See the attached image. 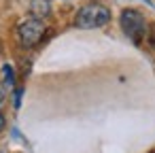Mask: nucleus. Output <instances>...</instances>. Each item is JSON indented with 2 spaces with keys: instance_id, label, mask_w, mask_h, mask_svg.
Here are the masks:
<instances>
[{
  "instance_id": "1",
  "label": "nucleus",
  "mask_w": 155,
  "mask_h": 153,
  "mask_svg": "<svg viewBox=\"0 0 155 153\" xmlns=\"http://www.w3.org/2000/svg\"><path fill=\"white\" fill-rule=\"evenodd\" d=\"M110 19V11L102 5H87L83 7L77 17H74V26L81 30H91V28H102L104 24H108Z\"/></svg>"
},
{
  "instance_id": "2",
  "label": "nucleus",
  "mask_w": 155,
  "mask_h": 153,
  "mask_svg": "<svg viewBox=\"0 0 155 153\" xmlns=\"http://www.w3.org/2000/svg\"><path fill=\"white\" fill-rule=\"evenodd\" d=\"M121 30L125 32V36L132 41V43H136V45H140L142 43V36H144V32H147V22H144V17H142V13H138V11H134V9H125L123 13H121Z\"/></svg>"
},
{
  "instance_id": "3",
  "label": "nucleus",
  "mask_w": 155,
  "mask_h": 153,
  "mask_svg": "<svg viewBox=\"0 0 155 153\" xmlns=\"http://www.w3.org/2000/svg\"><path fill=\"white\" fill-rule=\"evenodd\" d=\"M17 34H19V41H21L24 47H34L45 36V24L41 19H34V17L24 19L17 28Z\"/></svg>"
},
{
  "instance_id": "4",
  "label": "nucleus",
  "mask_w": 155,
  "mask_h": 153,
  "mask_svg": "<svg viewBox=\"0 0 155 153\" xmlns=\"http://www.w3.org/2000/svg\"><path fill=\"white\" fill-rule=\"evenodd\" d=\"M30 11H32V17L34 19H41L43 22L51 13V5H49V0H32V2H30Z\"/></svg>"
},
{
  "instance_id": "5",
  "label": "nucleus",
  "mask_w": 155,
  "mask_h": 153,
  "mask_svg": "<svg viewBox=\"0 0 155 153\" xmlns=\"http://www.w3.org/2000/svg\"><path fill=\"white\" fill-rule=\"evenodd\" d=\"M2 75H5V85L13 87V85H15V72H13V68H11L9 64L2 66Z\"/></svg>"
},
{
  "instance_id": "6",
  "label": "nucleus",
  "mask_w": 155,
  "mask_h": 153,
  "mask_svg": "<svg viewBox=\"0 0 155 153\" xmlns=\"http://www.w3.org/2000/svg\"><path fill=\"white\" fill-rule=\"evenodd\" d=\"M21 94H24L21 89H17V91H15V108H19V104H21Z\"/></svg>"
},
{
  "instance_id": "7",
  "label": "nucleus",
  "mask_w": 155,
  "mask_h": 153,
  "mask_svg": "<svg viewBox=\"0 0 155 153\" xmlns=\"http://www.w3.org/2000/svg\"><path fill=\"white\" fill-rule=\"evenodd\" d=\"M5 98H7V89H5V85L0 83V104L5 102Z\"/></svg>"
},
{
  "instance_id": "8",
  "label": "nucleus",
  "mask_w": 155,
  "mask_h": 153,
  "mask_svg": "<svg viewBox=\"0 0 155 153\" xmlns=\"http://www.w3.org/2000/svg\"><path fill=\"white\" fill-rule=\"evenodd\" d=\"M5 125H7V119H5V115H2V113H0V132L5 130Z\"/></svg>"
},
{
  "instance_id": "9",
  "label": "nucleus",
  "mask_w": 155,
  "mask_h": 153,
  "mask_svg": "<svg viewBox=\"0 0 155 153\" xmlns=\"http://www.w3.org/2000/svg\"><path fill=\"white\" fill-rule=\"evenodd\" d=\"M144 2H147V5H151V0H144Z\"/></svg>"
}]
</instances>
